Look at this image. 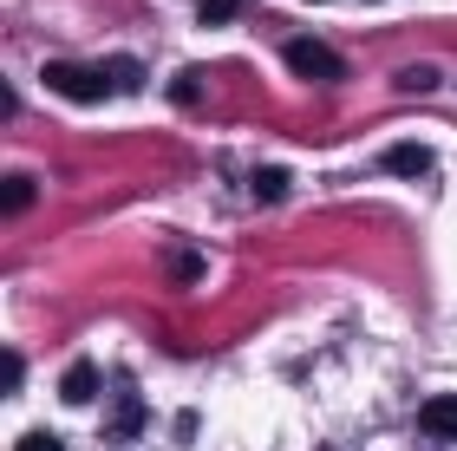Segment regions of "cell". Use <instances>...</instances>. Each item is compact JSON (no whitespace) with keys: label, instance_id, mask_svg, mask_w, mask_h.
<instances>
[{"label":"cell","instance_id":"6da1fadb","mask_svg":"<svg viewBox=\"0 0 457 451\" xmlns=\"http://www.w3.org/2000/svg\"><path fill=\"white\" fill-rule=\"evenodd\" d=\"M46 86L66 92V98H79V105H98V98L118 92V79H112V66H72V59H53V66H46Z\"/></svg>","mask_w":457,"mask_h":451},{"label":"cell","instance_id":"7a4b0ae2","mask_svg":"<svg viewBox=\"0 0 457 451\" xmlns=\"http://www.w3.org/2000/svg\"><path fill=\"white\" fill-rule=\"evenodd\" d=\"M287 66H295L301 79H340V59H334V46H320V39H295V46H287Z\"/></svg>","mask_w":457,"mask_h":451},{"label":"cell","instance_id":"3957f363","mask_svg":"<svg viewBox=\"0 0 457 451\" xmlns=\"http://www.w3.org/2000/svg\"><path fill=\"white\" fill-rule=\"evenodd\" d=\"M419 425H425V438H457V393H438V399H425Z\"/></svg>","mask_w":457,"mask_h":451},{"label":"cell","instance_id":"277c9868","mask_svg":"<svg viewBox=\"0 0 457 451\" xmlns=\"http://www.w3.org/2000/svg\"><path fill=\"white\" fill-rule=\"evenodd\" d=\"M98 386H105V373H98V366H86V360H79L72 373L59 380V399H66V405H86V399H98Z\"/></svg>","mask_w":457,"mask_h":451},{"label":"cell","instance_id":"5b68a950","mask_svg":"<svg viewBox=\"0 0 457 451\" xmlns=\"http://www.w3.org/2000/svg\"><path fill=\"white\" fill-rule=\"evenodd\" d=\"M386 171H399V177H419V171H425V151H419V145H399V151H386Z\"/></svg>","mask_w":457,"mask_h":451},{"label":"cell","instance_id":"8992f818","mask_svg":"<svg viewBox=\"0 0 457 451\" xmlns=\"http://www.w3.org/2000/svg\"><path fill=\"white\" fill-rule=\"evenodd\" d=\"M0 203H7V210H27V203H33V183H27V177H7V190H0Z\"/></svg>","mask_w":457,"mask_h":451},{"label":"cell","instance_id":"52a82bcc","mask_svg":"<svg viewBox=\"0 0 457 451\" xmlns=\"http://www.w3.org/2000/svg\"><path fill=\"white\" fill-rule=\"evenodd\" d=\"M281 190H287V171H262V177H255V196H268V203H275Z\"/></svg>","mask_w":457,"mask_h":451},{"label":"cell","instance_id":"ba28073f","mask_svg":"<svg viewBox=\"0 0 457 451\" xmlns=\"http://www.w3.org/2000/svg\"><path fill=\"white\" fill-rule=\"evenodd\" d=\"M236 7H242V0H203V20H210V27H216V20H228Z\"/></svg>","mask_w":457,"mask_h":451},{"label":"cell","instance_id":"9c48e42d","mask_svg":"<svg viewBox=\"0 0 457 451\" xmlns=\"http://www.w3.org/2000/svg\"><path fill=\"white\" fill-rule=\"evenodd\" d=\"M0 386H7V393L20 386V354H7V360H0Z\"/></svg>","mask_w":457,"mask_h":451}]
</instances>
